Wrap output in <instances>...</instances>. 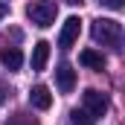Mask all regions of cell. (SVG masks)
I'll return each mask as SVG.
<instances>
[{
  "label": "cell",
  "mask_w": 125,
  "mask_h": 125,
  "mask_svg": "<svg viewBox=\"0 0 125 125\" xmlns=\"http://www.w3.org/2000/svg\"><path fill=\"white\" fill-rule=\"evenodd\" d=\"M90 35L102 47H119V41H122V23L114 21V18H96L93 26H90Z\"/></svg>",
  "instance_id": "cell-1"
},
{
  "label": "cell",
  "mask_w": 125,
  "mask_h": 125,
  "mask_svg": "<svg viewBox=\"0 0 125 125\" xmlns=\"http://www.w3.org/2000/svg\"><path fill=\"white\" fill-rule=\"evenodd\" d=\"M26 18H29L35 26L47 29V26L55 23V18H58V6H55L52 0H32L29 6H26Z\"/></svg>",
  "instance_id": "cell-2"
},
{
  "label": "cell",
  "mask_w": 125,
  "mask_h": 125,
  "mask_svg": "<svg viewBox=\"0 0 125 125\" xmlns=\"http://www.w3.org/2000/svg\"><path fill=\"white\" fill-rule=\"evenodd\" d=\"M79 35H82V21L73 15V18H67V21H64L61 32H58V47H61V50H70V47L79 41Z\"/></svg>",
  "instance_id": "cell-3"
},
{
  "label": "cell",
  "mask_w": 125,
  "mask_h": 125,
  "mask_svg": "<svg viewBox=\"0 0 125 125\" xmlns=\"http://www.w3.org/2000/svg\"><path fill=\"white\" fill-rule=\"evenodd\" d=\"M108 108H111V102H108V96L99 93V90H84V111L90 114V116H105L108 114Z\"/></svg>",
  "instance_id": "cell-4"
},
{
  "label": "cell",
  "mask_w": 125,
  "mask_h": 125,
  "mask_svg": "<svg viewBox=\"0 0 125 125\" xmlns=\"http://www.w3.org/2000/svg\"><path fill=\"white\" fill-rule=\"evenodd\" d=\"M29 105L38 108V111H50V108H52V93H50V87H47V84H35L29 90Z\"/></svg>",
  "instance_id": "cell-5"
},
{
  "label": "cell",
  "mask_w": 125,
  "mask_h": 125,
  "mask_svg": "<svg viewBox=\"0 0 125 125\" xmlns=\"http://www.w3.org/2000/svg\"><path fill=\"white\" fill-rule=\"evenodd\" d=\"M55 84H58L61 93H70V90L76 87V70H73L70 64H58V67H55Z\"/></svg>",
  "instance_id": "cell-6"
},
{
  "label": "cell",
  "mask_w": 125,
  "mask_h": 125,
  "mask_svg": "<svg viewBox=\"0 0 125 125\" xmlns=\"http://www.w3.org/2000/svg\"><path fill=\"white\" fill-rule=\"evenodd\" d=\"M0 64H3L6 70H21L23 52H21L18 47H3V50H0Z\"/></svg>",
  "instance_id": "cell-7"
},
{
  "label": "cell",
  "mask_w": 125,
  "mask_h": 125,
  "mask_svg": "<svg viewBox=\"0 0 125 125\" xmlns=\"http://www.w3.org/2000/svg\"><path fill=\"white\" fill-rule=\"evenodd\" d=\"M47 61H50V44H47V41H38V44L32 47V70L41 73V70L47 67Z\"/></svg>",
  "instance_id": "cell-8"
},
{
  "label": "cell",
  "mask_w": 125,
  "mask_h": 125,
  "mask_svg": "<svg viewBox=\"0 0 125 125\" xmlns=\"http://www.w3.org/2000/svg\"><path fill=\"white\" fill-rule=\"evenodd\" d=\"M79 61L84 64V67H90V70H102L105 67V55L96 52V50H82L79 52Z\"/></svg>",
  "instance_id": "cell-9"
},
{
  "label": "cell",
  "mask_w": 125,
  "mask_h": 125,
  "mask_svg": "<svg viewBox=\"0 0 125 125\" xmlns=\"http://www.w3.org/2000/svg\"><path fill=\"white\" fill-rule=\"evenodd\" d=\"M96 116H90L84 108H76V111H70V125H93Z\"/></svg>",
  "instance_id": "cell-10"
},
{
  "label": "cell",
  "mask_w": 125,
  "mask_h": 125,
  "mask_svg": "<svg viewBox=\"0 0 125 125\" xmlns=\"http://www.w3.org/2000/svg\"><path fill=\"white\" fill-rule=\"evenodd\" d=\"M6 125H38V119H35V116H29V114H23V111H21V114H12V116L6 119Z\"/></svg>",
  "instance_id": "cell-11"
},
{
  "label": "cell",
  "mask_w": 125,
  "mask_h": 125,
  "mask_svg": "<svg viewBox=\"0 0 125 125\" xmlns=\"http://www.w3.org/2000/svg\"><path fill=\"white\" fill-rule=\"evenodd\" d=\"M102 6H108V9H114V12H119L122 9V0H99Z\"/></svg>",
  "instance_id": "cell-12"
},
{
  "label": "cell",
  "mask_w": 125,
  "mask_h": 125,
  "mask_svg": "<svg viewBox=\"0 0 125 125\" xmlns=\"http://www.w3.org/2000/svg\"><path fill=\"white\" fill-rule=\"evenodd\" d=\"M6 15H9V6H6V3H0V21H3Z\"/></svg>",
  "instance_id": "cell-13"
},
{
  "label": "cell",
  "mask_w": 125,
  "mask_h": 125,
  "mask_svg": "<svg viewBox=\"0 0 125 125\" xmlns=\"http://www.w3.org/2000/svg\"><path fill=\"white\" fill-rule=\"evenodd\" d=\"M67 3H70V6H82L84 0H67Z\"/></svg>",
  "instance_id": "cell-14"
}]
</instances>
